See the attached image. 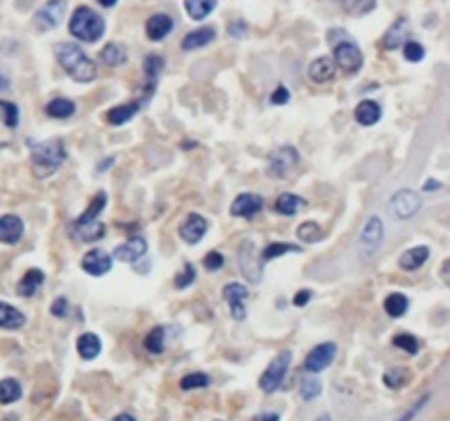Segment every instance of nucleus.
<instances>
[{"label":"nucleus","instance_id":"09e8293b","mask_svg":"<svg viewBox=\"0 0 450 421\" xmlns=\"http://www.w3.org/2000/svg\"><path fill=\"white\" fill-rule=\"evenodd\" d=\"M288 99H290V90L286 86H277L275 92L270 94V103L272 105H286Z\"/></svg>","mask_w":450,"mask_h":421},{"label":"nucleus","instance_id":"c85d7f7f","mask_svg":"<svg viewBox=\"0 0 450 421\" xmlns=\"http://www.w3.org/2000/svg\"><path fill=\"white\" fill-rule=\"evenodd\" d=\"M99 59L105 66H121V64H125V59H127V51H125V46L119 44V42H108L99 51Z\"/></svg>","mask_w":450,"mask_h":421},{"label":"nucleus","instance_id":"7ed1b4c3","mask_svg":"<svg viewBox=\"0 0 450 421\" xmlns=\"http://www.w3.org/2000/svg\"><path fill=\"white\" fill-rule=\"evenodd\" d=\"M68 33L86 44H94L105 33V20L92 7L81 5L68 20Z\"/></svg>","mask_w":450,"mask_h":421},{"label":"nucleus","instance_id":"0eeeda50","mask_svg":"<svg viewBox=\"0 0 450 421\" xmlns=\"http://www.w3.org/2000/svg\"><path fill=\"white\" fill-rule=\"evenodd\" d=\"M66 16V0H46V3L35 11L33 25L38 31H51L62 25Z\"/></svg>","mask_w":450,"mask_h":421},{"label":"nucleus","instance_id":"6e6552de","mask_svg":"<svg viewBox=\"0 0 450 421\" xmlns=\"http://www.w3.org/2000/svg\"><path fill=\"white\" fill-rule=\"evenodd\" d=\"M422 207V198L413 189H400L396 191L389 200V211L398 220H409L413 218Z\"/></svg>","mask_w":450,"mask_h":421},{"label":"nucleus","instance_id":"423d86ee","mask_svg":"<svg viewBox=\"0 0 450 421\" xmlns=\"http://www.w3.org/2000/svg\"><path fill=\"white\" fill-rule=\"evenodd\" d=\"M297 165H299V152H297V147H292V145H281L268 156V174H270V178H277V180L288 178Z\"/></svg>","mask_w":450,"mask_h":421},{"label":"nucleus","instance_id":"4468645a","mask_svg":"<svg viewBox=\"0 0 450 421\" xmlns=\"http://www.w3.org/2000/svg\"><path fill=\"white\" fill-rule=\"evenodd\" d=\"M264 207V198L257 194H240L231 204V215L233 218H244L251 220Z\"/></svg>","mask_w":450,"mask_h":421},{"label":"nucleus","instance_id":"49530a36","mask_svg":"<svg viewBox=\"0 0 450 421\" xmlns=\"http://www.w3.org/2000/svg\"><path fill=\"white\" fill-rule=\"evenodd\" d=\"M321 382L318 380H301V387H299V393H301V397L305 402H310V400H316L318 395H321Z\"/></svg>","mask_w":450,"mask_h":421},{"label":"nucleus","instance_id":"58836bf2","mask_svg":"<svg viewBox=\"0 0 450 421\" xmlns=\"http://www.w3.org/2000/svg\"><path fill=\"white\" fill-rule=\"evenodd\" d=\"M411 380V371L407 367H393L385 373V384L389 389H402Z\"/></svg>","mask_w":450,"mask_h":421},{"label":"nucleus","instance_id":"c9c22d12","mask_svg":"<svg viewBox=\"0 0 450 421\" xmlns=\"http://www.w3.org/2000/svg\"><path fill=\"white\" fill-rule=\"evenodd\" d=\"M143 347L147 353H154V356H161L165 351V327H154L147 331L145 340H143Z\"/></svg>","mask_w":450,"mask_h":421},{"label":"nucleus","instance_id":"412c9836","mask_svg":"<svg viewBox=\"0 0 450 421\" xmlns=\"http://www.w3.org/2000/svg\"><path fill=\"white\" fill-rule=\"evenodd\" d=\"M407 29H409L407 18H398L393 25L387 29V33L382 35V42H380L382 49H385V51H396L398 46L405 44V40H407Z\"/></svg>","mask_w":450,"mask_h":421},{"label":"nucleus","instance_id":"f704fd0d","mask_svg":"<svg viewBox=\"0 0 450 421\" xmlns=\"http://www.w3.org/2000/svg\"><path fill=\"white\" fill-rule=\"evenodd\" d=\"M20 397H22V387L18 380H11V378L0 380V404L3 406L14 404Z\"/></svg>","mask_w":450,"mask_h":421},{"label":"nucleus","instance_id":"4c0bfd02","mask_svg":"<svg viewBox=\"0 0 450 421\" xmlns=\"http://www.w3.org/2000/svg\"><path fill=\"white\" fill-rule=\"evenodd\" d=\"M325 235V231L316 222H303L299 228H297V237L305 244H314V242H321Z\"/></svg>","mask_w":450,"mask_h":421},{"label":"nucleus","instance_id":"37998d69","mask_svg":"<svg viewBox=\"0 0 450 421\" xmlns=\"http://www.w3.org/2000/svg\"><path fill=\"white\" fill-rule=\"evenodd\" d=\"M393 345L398 347V349H402V351H407L409 356H416L418 351H420V342L416 340V336H411V333H398V336H393Z\"/></svg>","mask_w":450,"mask_h":421},{"label":"nucleus","instance_id":"a211bd4d","mask_svg":"<svg viewBox=\"0 0 450 421\" xmlns=\"http://www.w3.org/2000/svg\"><path fill=\"white\" fill-rule=\"evenodd\" d=\"M147 252V242L143 237H132V239H127L125 244L121 246H116L114 248V259H119V261H125V263H134L139 261L141 257H143Z\"/></svg>","mask_w":450,"mask_h":421},{"label":"nucleus","instance_id":"ddd939ff","mask_svg":"<svg viewBox=\"0 0 450 421\" xmlns=\"http://www.w3.org/2000/svg\"><path fill=\"white\" fill-rule=\"evenodd\" d=\"M110 268H112V257L101 248H92L81 257V270L88 272L90 276H101L105 272H110Z\"/></svg>","mask_w":450,"mask_h":421},{"label":"nucleus","instance_id":"9b49d317","mask_svg":"<svg viewBox=\"0 0 450 421\" xmlns=\"http://www.w3.org/2000/svg\"><path fill=\"white\" fill-rule=\"evenodd\" d=\"M222 296L227 300V305L231 307V316L235 320L246 318V298H248V287L242 283H229L224 285Z\"/></svg>","mask_w":450,"mask_h":421},{"label":"nucleus","instance_id":"7c9ffc66","mask_svg":"<svg viewBox=\"0 0 450 421\" xmlns=\"http://www.w3.org/2000/svg\"><path fill=\"white\" fill-rule=\"evenodd\" d=\"M183 7L192 20H205L218 7V0H185Z\"/></svg>","mask_w":450,"mask_h":421},{"label":"nucleus","instance_id":"6e6d98bb","mask_svg":"<svg viewBox=\"0 0 450 421\" xmlns=\"http://www.w3.org/2000/svg\"><path fill=\"white\" fill-rule=\"evenodd\" d=\"M253 421H279L277 413H262V415H255Z\"/></svg>","mask_w":450,"mask_h":421},{"label":"nucleus","instance_id":"864d4df0","mask_svg":"<svg viewBox=\"0 0 450 421\" xmlns=\"http://www.w3.org/2000/svg\"><path fill=\"white\" fill-rule=\"evenodd\" d=\"M310 298H312V292H310V290H299L297 294H294L292 303L297 305V307H303V305L310 303Z\"/></svg>","mask_w":450,"mask_h":421},{"label":"nucleus","instance_id":"ea45409f","mask_svg":"<svg viewBox=\"0 0 450 421\" xmlns=\"http://www.w3.org/2000/svg\"><path fill=\"white\" fill-rule=\"evenodd\" d=\"M288 252H301V246L286 244V242H275V244H268V246L262 250V261L277 259V257H281V255H288Z\"/></svg>","mask_w":450,"mask_h":421},{"label":"nucleus","instance_id":"a19ab883","mask_svg":"<svg viewBox=\"0 0 450 421\" xmlns=\"http://www.w3.org/2000/svg\"><path fill=\"white\" fill-rule=\"evenodd\" d=\"M211 384V378L207 373H189L181 380V389L183 391H198V389H207Z\"/></svg>","mask_w":450,"mask_h":421},{"label":"nucleus","instance_id":"1a4fd4ad","mask_svg":"<svg viewBox=\"0 0 450 421\" xmlns=\"http://www.w3.org/2000/svg\"><path fill=\"white\" fill-rule=\"evenodd\" d=\"M238 266H240V270H242L246 281H251V283L262 281V263H257L255 244L251 242V239H246V242H242V246H240Z\"/></svg>","mask_w":450,"mask_h":421},{"label":"nucleus","instance_id":"f257e3e1","mask_svg":"<svg viewBox=\"0 0 450 421\" xmlns=\"http://www.w3.org/2000/svg\"><path fill=\"white\" fill-rule=\"evenodd\" d=\"M53 53L60 66L66 70V75L77 83H88L97 77V64L81 51V46L75 42H57L53 46Z\"/></svg>","mask_w":450,"mask_h":421},{"label":"nucleus","instance_id":"473e14b6","mask_svg":"<svg viewBox=\"0 0 450 421\" xmlns=\"http://www.w3.org/2000/svg\"><path fill=\"white\" fill-rule=\"evenodd\" d=\"M75 110H77L75 103L70 99H64V97H57V99L49 101L44 107L46 116H51V119H70L75 114Z\"/></svg>","mask_w":450,"mask_h":421},{"label":"nucleus","instance_id":"f3484780","mask_svg":"<svg viewBox=\"0 0 450 421\" xmlns=\"http://www.w3.org/2000/svg\"><path fill=\"white\" fill-rule=\"evenodd\" d=\"M174 31V18L170 14H154L145 22V33L152 42H161Z\"/></svg>","mask_w":450,"mask_h":421},{"label":"nucleus","instance_id":"20e7f679","mask_svg":"<svg viewBox=\"0 0 450 421\" xmlns=\"http://www.w3.org/2000/svg\"><path fill=\"white\" fill-rule=\"evenodd\" d=\"M331 46H334V66H338L340 70L354 75L362 68V51L360 46L349 40L347 35H342V40H331Z\"/></svg>","mask_w":450,"mask_h":421},{"label":"nucleus","instance_id":"bb28decb","mask_svg":"<svg viewBox=\"0 0 450 421\" xmlns=\"http://www.w3.org/2000/svg\"><path fill=\"white\" fill-rule=\"evenodd\" d=\"M305 207H307V202L297 194H281L275 200V204H272V209H275L279 215H297Z\"/></svg>","mask_w":450,"mask_h":421},{"label":"nucleus","instance_id":"c03bdc74","mask_svg":"<svg viewBox=\"0 0 450 421\" xmlns=\"http://www.w3.org/2000/svg\"><path fill=\"white\" fill-rule=\"evenodd\" d=\"M405 59L407 62H413V64H418V62H422L424 59V55H426V49L420 44V42H416V40H409V42H405Z\"/></svg>","mask_w":450,"mask_h":421},{"label":"nucleus","instance_id":"f03ea898","mask_svg":"<svg viewBox=\"0 0 450 421\" xmlns=\"http://www.w3.org/2000/svg\"><path fill=\"white\" fill-rule=\"evenodd\" d=\"M27 145L31 150V170L38 178L53 176L66 161V147L60 138H51L46 143H35L29 138Z\"/></svg>","mask_w":450,"mask_h":421},{"label":"nucleus","instance_id":"e433bc0d","mask_svg":"<svg viewBox=\"0 0 450 421\" xmlns=\"http://www.w3.org/2000/svg\"><path fill=\"white\" fill-rule=\"evenodd\" d=\"M165 70V59L161 55H147L143 59V73H145V79L147 83H152V86H156V79L158 75Z\"/></svg>","mask_w":450,"mask_h":421},{"label":"nucleus","instance_id":"3c124183","mask_svg":"<svg viewBox=\"0 0 450 421\" xmlns=\"http://www.w3.org/2000/svg\"><path fill=\"white\" fill-rule=\"evenodd\" d=\"M246 33H248V25L244 20H233L231 25H229V35L231 38H246Z\"/></svg>","mask_w":450,"mask_h":421},{"label":"nucleus","instance_id":"a878e982","mask_svg":"<svg viewBox=\"0 0 450 421\" xmlns=\"http://www.w3.org/2000/svg\"><path fill=\"white\" fill-rule=\"evenodd\" d=\"M70 233H73L75 239L79 242H86V244H92V242H99V239L105 235V228L101 222H90V224H73L70 228Z\"/></svg>","mask_w":450,"mask_h":421},{"label":"nucleus","instance_id":"b1692460","mask_svg":"<svg viewBox=\"0 0 450 421\" xmlns=\"http://www.w3.org/2000/svg\"><path fill=\"white\" fill-rule=\"evenodd\" d=\"M354 116H356V121L365 127H371L376 125L378 121H380V116H382V107L378 105L376 101H369V99H365L356 105V110H354Z\"/></svg>","mask_w":450,"mask_h":421},{"label":"nucleus","instance_id":"052dcab7","mask_svg":"<svg viewBox=\"0 0 450 421\" xmlns=\"http://www.w3.org/2000/svg\"><path fill=\"white\" fill-rule=\"evenodd\" d=\"M5 88H7V79L0 75V90H5Z\"/></svg>","mask_w":450,"mask_h":421},{"label":"nucleus","instance_id":"4d7b16f0","mask_svg":"<svg viewBox=\"0 0 450 421\" xmlns=\"http://www.w3.org/2000/svg\"><path fill=\"white\" fill-rule=\"evenodd\" d=\"M435 189H442L440 180H426V183H424V191H435Z\"/></svg>","mask_w":450,"mask_h":421},{"label":"nucleus","instance_id":"393cba45","mask_svg":"<svg viewBox=\"0 0 450 421\" xmlns=\"http://www.w3.org/2000/svg\"><path fill=\"white\" fill-rule=\"evenodd\" d=\"M25 322H27V316L22 314L18 307L9 305V303H3V300H0V329L14 331V329L25 327Z\"/></svg>","mask_w":450,"mask_h":421},{"label":"nucleus","instance_id":"2eb2a0df","mask_svg":"<svg viewBox=\"0 0 450 421\" xmlns=\"http://www.w3.org/2000/svg\"><path fill=\"white\" fill-rule=\"evenodd\" d=\"M22 235H25V222H22L18 215H3L0 218V244L14 246L18 244Z\"/></svg>","mask_w":450,"mask_h":421},{"label":"nucleus","instance_id":"f8f14e48","mask_svg":"<svg viewBox=\"0 0 450 421\" xmlns=\"http://www.w3.org/2000/svg\"><path fill=\"white\" fill-rule=\"evenodd\" d=\"M382 237H385V224L378 215H371L360 233V246L367 250V255H374V252L380 248Z\"/></svg>","mask_w":450,"mask_h":421},{"label":"nucleus","instance_id":"72a5a7b5","mask_svg":"<svg viewBox=\"0 0 450 421\" xmlns=\"http://www.w3.org/2000/svg\"><path fill=\"white\" fill-rule=\"evenodd\" d=\"M385 311L391 316V318H400V316H405L407 311H409V298L405 294H389L385 298Z\"/></svg>","mask_w":450,"mask_h":421},{"label":"nucleus","instance_id":"bf43d9fd","mask_svg":"<svg viewBox=\"0 0 450 421\" xmlns=\"http://www.w3.org/2000/svg\"><path fill=\"white\" fill-rule=\"evenodd\" d=\"M116 3H119V0H99V5H101V7H105V9H110V7H114Z\"/></svg>","mask_w":450,"mask_h":421},{"label":"nucleus","instance_id":"13d9d810","mask_svg":"<svg viewBox=\"0 0 450 421\" xmlns=\"http://www.w3.org/2000/svg\"><path fill=\"white\" fill-rule=\"evenodd\" d=\"M112 421H136V419H134L132 415H130V413H121V415H116Z\"/></svg>","mask_w":450,"mask_h":421},{"label":"nucleus","instance_id":"5fc2aeb1","mask_svg":"<svg viewBox=\"0 0 450 421\" xmlns=\"http://www.w3.org/2000/svg\"><path fill=\"white\" fill-rule=\"evenodd\" d=\"M336 3L345 9V11H362L365 0H336Z\"/></svg>","mask_w":450,"mask_h":421},{"label":"nucleus","instance_id":"9d476101","mask_svg":"<svg viewBox=\"0 0 450 421\" xmlns=\"http://www.w3.org/2000/svg\"><path fill=\"white\" fill-rule=\"evenodd\" d=\"M336 351H338L336 342H321V345H316L312 351L307 353L305 362H303V369L307 373H321V371H325L331 362H334Z\"/></svg>","mask_w":450,"mask_h":421},{"label":"nucleus","instance_id":"79ce46f5","mask_svg":"<svg viewBox=\"0 0 450 421\" xmlns=\"http://www.w3.org/2000/svg\"><path fill=\"white\" fill-rule=\"evenodd\" d=\"M0 112H3V121L9 130H16L20 123V110L16 103L11 101H3L0 99Z\"/></svg>","mask_w":450,"mask_h":421},{"label":"nucleus","instance_id":"aec40b11","mask_svg":"<svg viewBox=\"0 0 450 421\" xmlns=\"http://www.w3.org/2000/svg\"><path fill=\"white\" fill-rule=\"evenodd\" d=\"M213 40H216V29L203 27V29H196L192 33H187L183 38V42H181V49L183 51H198V49H205V46H209Z\"/></svg>","mask_w":450,"mask_h":421},{"label":"nucleus","instance_id":"5701e85b","mask_svg":"<svg viewBox=\"0 0 450 421\" xmlns=\"http://www.w3.org/2000/svg\"><path fill=\"white\" fill-rule=\"evenodd\" d=\"M429 257H431V250H429V248H426V246H416V248H409V250L402 252L398 263H400L402 270L413 272V270L422 268Z\"/></svg>","mask_w":450,"mask_h":421},{"label":"nucleus","instance_id":"603ef678","mask_svg":"<svg viewBox=\"0 0 450 421\" xmlns=\"http://www.w3.org/2000/svg\"><path fill=\"white\" fill-rule=\"evenodd\" d=\"M426 402H429V395H424V397H422V400H420V402H418L416 406H411L409 411L405 413V417H400L398 421H411L413 417H416V415H418V413L422 411V408H424V404H426Z\"/></svg>","mask_w":450,"mask_h":421},{"label":"nucleus","instance_id":"a18cd8bd","mask_svg":"<svg viewBox=\"0 0 450 421\" xmlns=\"http://www.w3.org/2000/svg\"><path fill=\"white\" fill-rule=\"evenodd\" d=\"M194 281H196V270L192 263H185L183 270L174 276V285L178 287V290H185V287H189Z\"/></svg>","mask_w":450,"mask_h":421},{"label":"nucleus","instance_id":"2f4dec72","mask_svg":"<svg viewBox=\"0 0 450 421\" xmlns=\"http://www.w3.org/2000/svg\"><path fill=\"white\" fill-rule=\"evenodd\" d=\"M105 202H108V196L103 194V191H99L97 196H94L88 204V209L79 215V218L75 220V224H90V222H99V215L105 207Z\"/></svg>","mask_w":450,"mask_h":421},{"label":"nucleus","instance_id":"8fccbe9b","mask_svg":"<svg viewBox=\"0 0 450 421\" xmlns=\"http://www.w3.org/2000/svg\"><path fill=\"white\" fill-rule=\"evenodd\" d=\"M66 311H68V300L64 296H57L53 300V305H51V314L55 318H64L66 316Z\"/></svg>","mask_w":450,"mask_h":421},{"label":"nucleus","instance_id":"cd10ccee","mask_svg":"<svg viewBox=\"0 0 450 421\" xmlns=\"http://www.w3.org/2000/svg\"><path fill=\"white\" fill-rule=\"evenodd\" d=\"M42 283H44V272L38 270V268H31V270L25 272V276L20 279V283H18V294L25 296V298H31V296L42 287Z\"/></svg>","mask_w":450,"mask_h":421},{"label":"nucleus","instance_id":"e2e57ef3","mask_svg":"<svg viewBox=\"0 0 450 421\" xmlns=\"http://www.w3.org/2000/svg\"><path fill=\"white\" fill-rule=\"evenodd\" d=\"M5 421H18V415H9V417H5Z\"/></svg>","mask_w":450,"mask_h":421},{"label":"nucleus","instance_id":"de8ad7c7","mask_svg":"<svg viewBox=\"0 0 450 421\" xmlns=\"http://www.w3.org/2000/svg\"><path fill=\"white\" fill-rule=\"evenodd\" d=\"M205 268L211 270V272H216V270H222L224 268V255L218 250H211L209 255L205 257Z\"/></svg>","mask_w":450,"mask_h":421},{"label":"nucleus","instance_id":"dca6fc26","mask_svg":"<svg viewBox=\"0 0 450 421\" xmlns=\"http://www.w3.org/2000/svg\"><path fill=\"white\" fill-rule=\"evenodd\" d=\"M207 220L203 218V215H198V213H189L187 215V220L181 224V237H183V242L187 244H198L200 239H203L207 235Z\"/></svg>","mask_w":450,"mask_h":421},{"label":"nucleus","instance_id":"c756f323","mask_svg":"<svg viewBox=\"0 0 450 421\" xmlns=\"http://www.w3.org/2000/svg\"><path fill=\"white\" fill-rule=\"evenodd\" d=\"M77 353L84 360H94L101 353V340L92 331L81 333L77 338Z\"/></svg>","mask_w":450,"mask_h":421},{"label":"nucleus","instance_id":"4be33fe9","mask_svg":"<svg viewBox=\"0 0 450 421\" xmlns=\"http://www.w3.org/2000/svg\"><path fill=\"white\" fill-rule=\"evenodd\" d=\"M307 75H310V79L316 83H327V81L334 79L336 66H334V62H331V57H327V55L316 57L310 64V68H307Z\"/></svg>","mask_w":450,"mask_h":421},{"label":"nucleus","instance_id":"6ab92c4d","mask_svg":"<svg viewBox=\"0 0 450 421\" xmlns=\"http://www.w3.org/2000/svg\"><path fill=\"white\" fill-rule=\"evenodd\" d=\"M143 103H147L145 99H139V101H130V103H121V105H114L110 107L108 112H105V119H108L110 125H125L130 119H132Z\"/></svg>","mask_w":450,"mask_h":421},{"label":"nucleus","instance_id":"680f3d73","mask_svg":"<svg viewBox=\"0 0 450 421\" xmlns=\"http://www.w3.org/2000/svg\"><path fill=\"white\" fill-rule=\"evenodd\" d=\"M316 421H331V417H329V415H321Z\"/></svg>","mask_w":450,"mask_h":421},{"label":"nucleus","instance_id":"39448f33","mask_svg":"<svg viewBox=\"0 0 450 421\" xmlns=\"http://www.w3.org/2000/svg\"><path fill=\"white\" fill-rule=\"evenodd\" d=\"M290 364H292V351H288V349L286 351H279L275 356V360L268 364V369L262 373V378H259V389H262L266 395L275 393L283 384V380H286Z\"/></svg>","mask_w":450,"mask_h":421}]
</instances>
